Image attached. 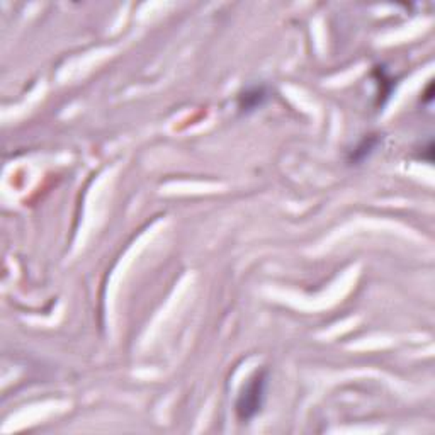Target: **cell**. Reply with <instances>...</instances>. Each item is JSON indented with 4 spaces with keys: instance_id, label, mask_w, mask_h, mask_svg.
Wrapping results in <instances>:
<instances>
[{
    "instance_id": "7a4b0ae2",
    "label": "cell",
    "mask_w": 435,
    "mask_h": 435,
    "mask_svg": "<svg viewBox=\"0 0 435 435\" xmlns=\"http://www.w3.org/2000/svg\"><path fill=\"white\" fill-rule=\"evenodd\" d=\"M264 97H265L264 92H262L260 89L252 90V92L245 94V97H243L245 102H242V104H240V107H243V109H252V107H255V106L260 104V101Z\"/></svg>"
},
{
    "instance_id": "6da1fadb",
    "label": "cell",
    "mask_w": 435,
    "mask_h": 435,
    "mask_svg": "<svg viewBox=\"0 0 435 435\" xmlns=\"http://www.w3.org/2000/svg\"><path fill=\"white\" fill-rule=\"evenodd\" d=\"M265 385H267V371H257L248 379L247 385L242 387L236 402V415L242 422L252 420L258 412L262 410L265 398Z\"/></svg>"
}]
</instances>
